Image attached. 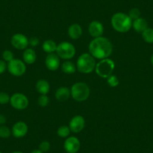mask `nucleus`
Instances as JSON below:
<instances>
[{"instance_id": "obj_1", "label": "nucleus", "mask_w": 153, "mask_h": 153, "mask_svg": "<svg viewBox=\"0 0 153 153\" xmlns=\"http://www.w3.org/2000/svg\"><path fill=\"white\" fill-rule=\"evenodd\" d=\"M113 45L109 39L104 37L94 38L89 43V51L95 59H103L108 58L113 53Z\"/></svg>"}, {"instance_id": "obj_2", "label": "nucleus", "mask_w": 153, "mask_h": 153, "mask_svg": "<svg viewBox=\"0 0 153 153\" xmlns=\"http://www.w3.org/2000/svg\"><path fill=\"white\" fill-rule=\"evenodd\" d=\"M132 20L128 14L122 12L116 13L111 18V25L118 32L124 33L128 32L132 27Z\"/></svg>"}, {"instance_id": "obj_3", "label": "nucleus", "mask_w": 153, "mask_h": 153, "mask_svg": "<svg viewBox=\"0 0 153 153\" xmlns=\"http://www.w3.org/2000/svg\"><path fill=\"white\" fill-rule=\"evenodd\" d=\"M76 69L83 74L92 73L95 69L96 62L90 53H83L78 57L76 61Z\"/></svg>"}, {"instance_id": "obj_4", "label": "nucleus", "mask_w": 153, "mask_h": 153, "mask_svg": "<svg viewBox=\"0 0 153 153\" xmlns=\"http://www.w3.org/2000/svg\"><path fill=\"white\" fill-rule=\"evenodd\" d=\"M71 95L75 101L82 102L88 99L90 95V89L86 83L77 82L72 86L71 89Z\"/></svg>"}, {"instance_id": "obj_5", "label": "nucleus", "mask_w": 153, "mask_h": 153, "mask_svg": "<svg viewBox=\"0 0 153 153\" xmlns=\"http://www.w3.org/2000/svg\"><path fill=\"white\" fill-rule=\"evenodd\" d=\"M115 68V62L110 59H103L95 66V72L99 76L107 79L113 73Z\"/></svg>"}, {"instance_id": "obj_6", "label": "nucleus", "mask_w": 153, "mask_h": 153, "mask_svg": "<svg viewBox=\"0 0 153 153\" xmlns=\"http://www.w3.org/2000/svg\"><path fill=\"white\" fill-rule=\"evenodd\" d=\"M56 53L59 58L68 60L74 56L76 49L75 47L69 42H62L57 45Z\"/></svg>"}, {"instance_id": "obj_7", "label": "nucleus", "mask_w": 153, "mask_h": 153, "mask_svg": "<svg viewBox=\"0 0 153 153\" xmlns=\"http://www.w3.org/2000/svg\"><path fill=\"white\" fill-rule=\"evenodd\" d=\"M8 69L10 74L15 76H20L25 74L26 66L24 62L18 59H14L8 62Z\"/></svg>"}, {"instance_id": "obj_8", "label": "nucleus", "mask_w": 153, "mask_h": 153, "mask_svg": "<svg viewBox=\"0 0 153 153\" xmlns=\"http://www.w3.org/2000/svg\"><path fill=\"white\" fill-rule=\"evenodd\" d=\"M10 103L14 109L22 110L29 106V99L22 93H14L10 98Z\"/></svg>"}, {"instance_id": "obj_9", "label": "nucleus", "mask_w": 153, "mask_h": 153, "mask_svg": "<svg viewBox=\"0 0 153 153\" xmlns=\"http://www.w3.org/2000/svg\"><path fill=\"white\" fill-rule=\"evenodd\" d=\"M11 43L16 49L25 50L29 46V39L26 35L21 33H17L11 37Z\"/></svg>"}, {"instance_id": "obj_10", "label": "nucleus", "mask_w": 153, "mask_h": 153, "mask_svg": "<svg viewBox=\"0 0 153 153\" xmlns=\"http://www.w3.org/2000/svg\"><path fill=\"white\" fill-rule=\"evenodd\" d=\"M85 124H86V122H85L84 118L82 116L77 115L71 120L69 123V128L71 129V131L74 133H80L84 128Z\"/></svg>"}, {"instance_id": "obj_11", "label": "nucleus", "mask_w": 153, "mask_h": 153, "mask_svg": "<svg viewBox=\"0 0 153 153\" xmlns=\"http://www.w3.org/2000/svg\"><path fill=\"white\" fill-rule=\"evenodd\" d=\"M80 148V140L75 137H69L65 141L64 149L67 153H76Z\"/></svg>"}, {"instance_id": "obj_12", "label": "nucleus", "mask_w": 153, "mask_h": 153, "mask_svg": "<svg viewBox=\"0 0 153 153\" xmlns=\"http://www.w3.org/2000/svg\"><path fill=\"white\" fill-rule=\"evenodd\" d=\"M88 30H89V35L94 38H99L102 36L104 33V26L101 22L98 20H93L89 23Z\"/></svg>"}, {"instance_id": "obj_13", "label": "nucleus", "mask_w": 153, "mask_h": 153, "mask_svg": "<svg viewBox=\"0 0 153 153\" xmlns=\"http://www.w3.org/2000/svg\"><path fill=\"white\" fill-rule=\"evenodd\" d=\"M45 65L47 68L52 71H55L60 65L59 57L55 53H49L45 58Z\"/></svg>"}, {"instance_id": "obj_14", "label": "nucleus", "mask_w": 153, "mask_h": 153, "mask_svg": "<svg viewBox=\"0 0 153 153\" xmlns=\"http://www.w3.org/2000/svg\"><path fill=\"white\" fill-rule=\"evenodd\" d=\"M28 133V126L24 122H17L12 128V134L16 138L23 137Z\"/></svg>"}, {"instance_id": "obj_15", "label": "nucleus", "mask_w": 153, "mask_h": 153, "mask_svg": "<svg viewBox=\"0 0 153 153\" xmlns=\"http://www.w3.org/2000/svg\"><path fill=\"white\" fill-rule=\"evenodd\" d=\"M68 36L71 39L76 40V39H78L82 36V35H83V29L80 26V25L77 24V23H74V24L71 25L68 27Z\"/></svg>"}, {"instance_id": "obj_16", "label": "nucleus", "mask_w": 153, "mask_h": 153, "mask_svg": "<svg viewBox=\"0 0 153 153\" xmlns=\"http://www.w3.org/2000/svg\"><path fill=\"white\" fill-rule=\"evenodd\" d=\"M56 98L60 102L66 101L71 96V90L66 86H61L56 91Z\"/></svg>"}, {"instance_id": "obj_17", "label": "nucleus", "mask_w": 153, "mask_h": 153, "mask_svg": "<svg viewBox=\"0 0 153 153\" xmlns=\"http://www.w3.org/2000/svg\"><path fill=\"white\" fill-rule=\"evenodd\" d=\"M36 53L32 48H26L23 54V59L25 63L32 65L36 61Z\"/></svg>"}, {"instance_id": "obj_18", "label": "nucleus", "mask_w": 153, "mask_h": 153, "mask_svg": "<svg viewBox=\"0 0 153 153\" xmlns=\"http://www.w3.org/2000/svg\"><path fill=\"white\" fill-rule=\"evenodd\" d=\"M35 89L38 93L41 95H47L50 92V86L49 83L45 80H39L37 81L35 84Z\"/></svg>"}, {"instance_id": "obj_19", "label": "nucleus", "mask_w": 153, "mask_h": 153, "mask_svg": "<svg viewBox=\"0 0 153 153\" xmlns=\"http://www.w3.org/2000/svg\"><path fill=\"white\" fill-rule=\"evenodd\" d=\"M132 26L137 32L142 33L148 28V23L145 19L140 17V18L134 20L132 23Z\"/></svg>"}, {"instance_id": "obj_20", "label": "nucleus", "mask_w": 153, "mask_h": 153, "mask_svg": "<svg viewBox=\"0 0 153 153\" xmlns=\"http://www.w3.org/2000/svg\"><path fill=\"white\" fill-rule=\"evenodd\" d=\"M42 48L45 52L49 53H53V52H56L57 48V45L56 42L53 40H46L44 42L42 45Z\"/></svg>"}, {"instance_id": "obj_21", "label": "nucleus", "mask_w": 153, "mask_h": 153, "mask_svg": "<svg viewBox=\"0 0 153 153\" xmlns=\"http://www.w3.org/2000/svg\"><path fill=\"white\" fill-rule=\"evenodd\" d=\"M62 71L67 74H71L76 71V66L74 62L67 60L62 65Z\"/></svg>"}, {"instance_id": "obj_22", "label": "nucleus", "mask_w": 153, "mask_h": 153, "mask_svg": "<svg viewBox=\"0 0 153 153\" xmlns=\"http://www.w3.org/2000/svg\"><path fill=\"white\" fill-rule=\"evenodd\" d=\"M142 37L146 42L149 44L153 43V29L147 28L143 32H142Z\"/></svg>"}, {"instance_id": "obj_23", "label": "nucleus", "mask_w": 153, "mask_h": 153, "mask_svg": "<svg viewBox=\"0 0 153 153\" xmlns=\"http://www.w3.org/2000/svg\"><path fill=\"white\" fill-rule=\"evenodd\" d=\"M71 133V129L69 126H60L57 130V134L62 138H66L69 136Z\"/></svg>"}, {"instance_id": "obj_24", "label": "nucleus", "mask_w": 153, "mask_h": 153, "mask_svg": "<svg viewBox=\"0 0 153 153\" xmlns=\"http://www.w3.org/2000/svg\"><path fill=\"white\" fill-rule=\"evenodd\" d=\"M107 82L110 87H117L120 84V81H119V79L117 78V76L116 75L113 74H111L110 76L107 77Z\"/></svg>"}, {"instance_id": "obj_25", "label": "nucleus", "mask_w": 153, "mask_h": 153, "mask_svg": "<svg viewBox=\"0 0 153 153\" xmlns=\"http://www.w3.org/2000/svg\"><path fill=\"white\" fill-rule=\"evenodd\" d=\"M50 99L47 95H42L38 97V104L40 107H45L49 104Z\"/></svg>"}, {"instance_id": "obj_26", "label": "nucleus", "mask_w": 153, "mask_h": 153, "mask_svg": "<svg viewBox=\"0 0 153 153\" xmlns=\"http://www.w3.org/2000/svg\"><path fill=\"white\" fill-rule=\"evenodd\" d=\"M11 136V131L7 126H0V137L8 138Z\"/></svg>"}, {"instance_id": "obj_27", "label": "nucleus", "mask_w": 153, "mask_h": 153, "mask_svg": "<svg viewBox=\"0 0 153 153\" xmlns=\"http://www.w3.org/2000/svg\"><path fill=\"white\" fill-rule=\"evenodd\" d=\"M128 15L129 16V17H130L132 20H137V19L140 18V10L138 9V8H134L129 11Z\"/></svg>"}, {"instance_id": "obj_28", "label": "nucleus", "mask_w": 153, "mask_h": 153, "mask_svg": "<svg viewBox=\"0 0 153 153\" xmlns=\"http://www.w3.org/2000/svg\"><path fill=\"white\" fill-rule=\"evenodd\" d=\"M38 149L40 150L41 152H42L43 153L48 152H49V150L51 149V143L47 140L42 141V142L39 144Z\"/></svg>"}, {"instance_id": "obj_29", "label": "nucleus", "mask_w": 153, "mask_h": 153, "mask_svg": "<svg viewBox=\"0 0 153 153\" xmlns=\"http://www.w3.org/2000/svg\"><path fill=\"white\" fill-rule=\"evenodd\" d=\"M2 58H3L4 61L5 62H11V60L14 59V54L11 51H5L2 53Z\"/></svg>"}, {"instance_id": "obj_30", "label": "nucleus", "mask_w": 153, "mask_h": 153, "mask_svg": "<svg viewBox=\"0 0 153 153\" xmlns=\"http://www.w3.org/2000/svg\"><path fill=\"white\" fill-rule=\"evenodd\" d=\"M10 96L6 92H0V104H6L10 102Z\"/></svg>"}, {"instance_id": "obj_31", "label": "nucleus", "mask_w": 153, "mask_h": 153, "mask_svg": "<svg viewBox=\"0 0 153 153\" xmlns=\"http://www.w3.org/2000/svg\"><path fill=\"white\" fill-rule=\"evenodd\" d=\"M40 44V41L37 37H32L30 39H29V45L32 46V48H35Z\"/></svg>"}, {"instance_id": "obj_32", "label": "nucleus", "mask_w": 153, "mask_h": 153, "mask_svg": "<svg viewBox=\"0 0 153 153\" xmlns=\"http://www.w3.org/2000/svg\"><path fill=\"white\" fill-rule=\"evenodd\" d=\"M7 67H8V65H7L5 61L0 60V74H3L5 71Z\"/></svg>"}, {"instance_id": "obj_33", "label": "nucleus", "mask_w": 153, "mask_h": 153, "mask_svg": "<svg viewBox=\"0 0 153 153\" xmlns=\"http://www.w3.org/2000/svg\"><path fill=\"white\" fill-rule=\"evenodd\" d=\"M6 123V117L4 115L0 114V126H3Z\"/></svg>"}, {"instance_id": "obj_34", "label": "nucleus", "mask_w": 153, "mask_h": 153, "mask_svg": "<svg viewBox=\"0 0 153 153\" xmlns=\"http://www.w3.org/2000/svg\"><path fill=\"white\" fill-rule=\"evenodd\" d=\"M31 153H43V152H41L39 149H35V150H33V151H32Z\"/></svg>"}, {"instance_id": "obj_35", "label": "nucleus", "mask_w": 153, "mask_h": 153, "mask_svg": "<svg viewBox=\"0 0 153 153\" xmlns=\"http://www.w3.org/2000/svg\"><path fill=\"white\" fill-rule=\"evenodd\" d=\"M151 63H152V65H153V55L152 56V57H151Z\"/></svg>"}, {"instance_id": "obj_36", "label": "nucleus", "mask_w": 153, "mask_h": 153, "mask_svg": "<svg viewBox=\"0 0 153 153\" xmlns=\"http://www.w3.org/2000/svg\"><path fill=\"white\" fill-rule=\"evenodd\" d=\"M11 153H23L22 152H19V151H15V152H13Z\"/></svg>"}, {"instance_id": "obj_37", "label": "nucleus", "mask_w": 153, "mask_h": 153, "mask_svg": "<svg viewBox=\"0 0 153 153\" xmlns=\"http://www.w3.org/2000/svg\"><path fill=\"white\" fill-rule=\"evenodd\" d=\"M0 153H2V152H0Z\"/></svg>"}]
</instances>
